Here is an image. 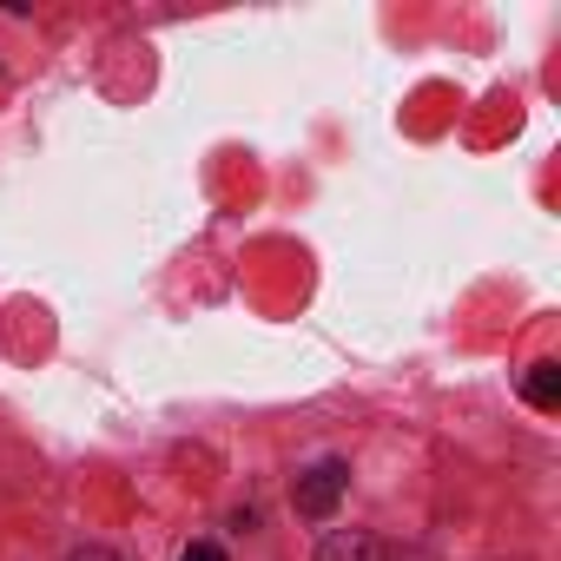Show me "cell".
Listing matches in <instances>:
<instances>
[{
  "mask_svg": "<svg viewBox=\"0 0 561 561\" xmlns=\"http://www.w3.org/2000/svg\"><path fill=\"white\" fill-rule=\"evenodd\" d=\"M344 489H351V469H344V462H318V469H305V476H298V515L324 522V515L344 502Z\"/></svg>",
  "mask_w": 561,
  "mask_h": 561,
  "instance_id": "1",
  "label": "cell"
},
{
  "mask_svg": "<svg viewBox=\"0 0 561 561\" xmlns=\"http://www.w3.org/2000/svg\"><path fill=\"white\" fill-rule=\"evenodd\" d=\"M73 561H119V554H113V548H80Z\"/></svg>",
  "mask_w": 561,
  "mask_h": 561,
  "instance_id": "5",
  "label": "cell"
},
{
  "mask_svg": "<svg viewBox=\"0 0 561 561\" xmlns=\"http://www.w3.org/2000/svg\"><path fill=\"white\" fill-rule=\"evenodd\" d=\"M528 403H535V410H554V403H561V370H554V364H535V370H528Z\"/></svg>",
  "mask_w": 561,
  "mask_h": 561,
  "instance_id": "3",
  "label": "cell"
},
{
  "mask_svg": "<svg viewBox=\"0 0 561 561\" xmlns=\"http://www.w3.org/2000/svg\"><path fill=\"white\" fill-rule=\"evenodd\" d=\"M318 561H383V548H377L364 528H337V535L318 548Z\"/></svg>",
  "mask_w": 561,
  "mask_h": 561,
  "instance_id": "2",
  "label": "cell"
},
{
  "mask_svg": "<svg viewBox=\"0 0 561 561\" xmlns=\"http://www.w3.org/2000/svg\"><path fill=\"white\" fill-rule=\"evenodd\" d=\"M185 561H225V548H218V541H192Z\"/></svg>",
  "mask_w": 561,
  "mask_h": 561,
  "instance_id": "4",
  "label": "cell"
}]
</instances>
